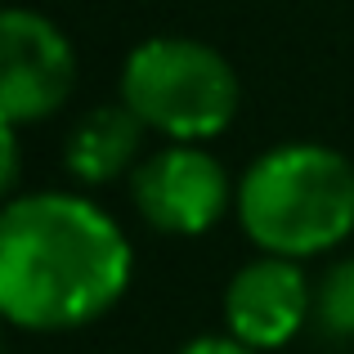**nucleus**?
<instances>
[{
  "label": "nucleus",
  "instance_id": "obj_1",
  "mask_svg": "<svg viewBox=\"0 0 354 354\" xmlns=\"http://www.w3.org/2000/svg\"><path fill=\"white\" fill-rule=\"evenodd\" d=\"M130 283V242L108 211L72 193L9 198L0 216V314L27 332L104 319Z\"/></svg>",
  "mask_w": 354,
  "mask_h": 354
},
{
  "label": "nucleus",
  "instance_id": "obj_2",
  "mask_svg": "<svg viewBox=\"0 0 354 354\" xmlns=\"http://www.w3.org/2000/svg\"><path fill=\"white\" fill-rule=\"evenodd\" d=\"M234 202L265 256L305 260L354 234V166L323 144H278L247 166Z\"/></svg>",
  "mask_w": 354,
  "mask_h": 354
},
{
  "label": "nucleus",
  "instance_id": "obj_3",
  "mask_svg": "<svg viewBox=\"0 0 354 354\" xmlns=\"http://www.w3.org/2000/svg\"><path fill=\"white\" fill-rule=\"evenodd\" d=\"M238 77L211 45L157 36L130 50L121 68V104L171 144H202L238 113Z\"/></svg>",
  "mask_w": 354,
  "mask_h": 354
},
{
  "label": "nucleus",
  "instance_id": "obj_4",
  "mask_svg": "<svg viewBox=\"0 0 354 354\" xmlns=\"http://www.w3.org/2000/svg\"><path fill=\"white\" fill-rule=\"evenodd\" d=\"M77 86L72 41L32 9L0 18V121L32 126L54 117Z\"/></svg>",
  "mask_w": 354,
  "mask_h": 354
},
{
  "label": "nucleus",
  "instance_id": "obj_5",
  "mask_svg": "<svg viewBox=\"0 0 354 354\" xmlns=\"http://www.w3.org/2000/svg\"><path fill=\"white\" fill-rule=\"evenodd\" d=\"M130 198L157 234H207L229 207V175L207 148L171 144L148 153L130 175Z\"/></svg>",
  "mask_w": 354,
  "mask_h": 354
},
{
  "label": "nucleus",
  "instance_id": "obj_6",
  "mask_svg": "<svg viewBox=\"0 0 354 354\" xmlns=\"http://www.w3.org/2000/svg\"><path fill=\"white\" fill-rule=\"evenodd\" d=\"M314 319V287L287 256H260L242 265L225 287L229 337L251 350H278Z\"/></svg>",
  "mask_w": 354,
  "mask_h": 354
},
{
  "label": "nucleus",
  "instance_id": "obj_7",
  "mask_svg": "<svg viewBox=\"0 0 354 354\" xmlns=\"http://www.w3.org/2000/svg\"><path fill=\"white\" fill-rule=\"evenodd\" d=\"M144 130L148 126L130 113L126 104L90 108V113L72 126L63 162H68V171L77 175L81 184H108L139 157Z\"/></svg>",
  "mask_w": 354,
  "mask_h": 354
},
{
  "label": "nucleus",
  "instance_id": "obj_8",
  "mask_svg": "<svg viewBox=\"0 0 354 354\" xmlns=\"http://www.w3.org/2000/svg\"><path fill=\"white\" fill-rule=\"evenodd\" d=\"M314 328L332 341H354V256L332 265L314 287Z\"/></svg>",
  "mask_w": 354,
  "mask_h": 354
},
{
  "label": "nucleus",
  "instance_id": "obj_9",
  "mask_svg": "<svg viewBox=\"0 0 354 354\" xmlns=\"http://www.w3.org/2000/svg\"><path fill=\"white\" fill-rule=\"evenodd\" d=\"M0 157H5V166H0V189L14 193V184H18V126H5V121H0Z\"/></svg>",
  "mask_w": 354,
  "mask_h": 354
},
{
  "label": "nucleus",
  "instance_id": "obj_10",
  "mask_svg": "<svg viewBox=\"0 0 354 354\" xmlns=\"http://www.w3.org/2000/svg\"><path fill=\"white\" fill-rule=\"evenodd\" d=\"M180 354H260V350H251L247 341H238V337H198Z\"/></svg>",
  "mask_w": 354,
  "mask_h": 354
}]
</instances>
